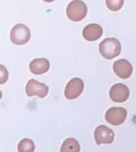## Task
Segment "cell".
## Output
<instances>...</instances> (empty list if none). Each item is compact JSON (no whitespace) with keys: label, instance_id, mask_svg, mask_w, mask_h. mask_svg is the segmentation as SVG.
Returning a JSON list of instances; mask_svg holds the SVG:
<instances>
[{"label":"cell","instance_id":"1","mask_svg":"<svg viewBox=\"0 0 136 152\" xmlns=\"http://www.w3.org/2000/svg\"><path fill=\"white\" fill-rule=\"evenodd\" d=\"M122 47L116 38H106L99 44L101 55L107 59H112L120 54Z\"/></svg>","mask_w":136,"mask_h":152},{"label":"cell","instance_id":"2","mask_svg":"<svg viewBox=\"0 0 136 152\" xmlns=\"http://www.w3.org/2000/svg\"><path fill=\"white\" fill-rule=\"evenodd\" d=\"M88 9L81 0H73L67 7V15L73 21H80L86 18Z\"/></svg>","mask_w":136,"mask_h":152},{"label":"cell","instance_id":"3","mask_svg":"<svg viewBox=\"0 0 136 152\" xmlns=\"http://www.w3.org/2000/svg\"><path fill=\"white\" fill-rule=\"evenodd\" d=\"M31 37V33L27 26L23 24H16L11 31V41L16 45L26 44Z\"/></svg>","mask_w":136,"mask_h":152},{"label":"cell","instance_id":"4","mask_svg":"<svg viewBox=\"0 0 136 152\" xmlns=\"http://www.w3.org/2000/svg\"><path fill=\"white\" fill-rule=\"evenodd\" d=\"M127 110L123 107H111L105 114L106 121L113 126H119L126 121Z\"/></svg>","mask_w":136,"mask_h":152},{"label":"cell","instance_id":"5","mask_svg":"<svg viewBox=\"0 0 136 152\" xmlns=\"http://www.w3.org/2000/svg\"><path fill=\"white\" fill-rule=\"evenodd\" d=\"M84 90V82L79 78H74L68 82L64 90V95L68 100H74L80 96Z\"/></svg>","mask_w":136,"mask_h":152},{"label":"cell","instance_id":"6","mask_svg":"<svg viewBox=\"0 0 136 152\" xmlns=\"http://www.w3.org/2000/svg\"><path fill=\"white\" fill-rule=\"evenodd\" d=\"M48 87L45 84L39 82L35 79L30 80L26 85V93L29 97L38 96L43 98L48 93Z\"/></svg>","mask_w":136,"mask_h":152},{"label":"cell","instance_id":"7","mask_svg":"<svg viewBox=\"0 0 136 152\" xmlns=\"http://www.w3.org/2000/svg\"><path fill=\"white\" fill-rule=\"evenodd\" d=\"M129 88L124 84H116L110 90V99L115 103L125 102L129 98Z\"/></svg>","mask_w":136,"mask_h":152},{"label":"cell","instance_id":"8","mask_svg":"<svg viewBox=\"0 0 136 152\" xmlns=\"http://www.w3.org/2000/svg\"><path fill=\"white\" fill-rule=\"evenodd\" d=\"M94 136H95V142L98 145H102V144L109 145L113 143L114 140V132L107 126L104 125L99 126L95 129Z\"/></svg>","mask_w":136,"mask_h":152},{"label":"cell","instance_id":"9","mask_svg":"<svg viewBox=\"0 0 136 152\" xmlns=\"http://www.w3.org/2000/svg\"><path fill=\"white\" fill-rule=\"evenodd\" d=\"M113 68L115 74L122 79H127L132 74V66L126 59H121L116 61Z\"/></svg>","mask_w":136,"mask_h":152},{"label":"cell","instance_id":"10","mask_svg":"<svg viewBox=\"0 0 136 152\" xmlns=\"http://www.w3.org/2000/svg\"><path fill=\"white\" fill-rule=\"evenodd\" d=\"M103 29L98 24H90L86 27L83 31V36L85 40L88 41H95L101 37Z\"/></svg>","mask_w":136,"mask_h":152},{"label":"cell","instance_id":"11","mask_svg":"<svg viewBox=\"0 0 136 152\" xmlns=\"http://www.w3.org/2000/svg\"><path fill=\"white\" fill-rule=\"evenodd\" d=\"M50 69V62L45 58L35 59L30 63V70L34 75H42Z\"/></svg>","mask_w":136,"mask_h":152},{"label":"cell","instance_id":"12","mask_svg":"<svg viewBox=\"0 0 136 152\" xmlns=\"http://www.w3.org/2000/svg\"><path fill=\"white\" fill-rule=\"evenodd\" d=\"M61 152H79L80 151V145L79 142L74 138H67L63 143L61 148Z\"/></svg>","mask_w":136,"mask_h":152},{"label":"cell","instance_id":"13","mask_svg":"<svg viewBox=\"0 0 136 152\" xmlns=\"http://www.w3.org/2000/svg\"><path fill=\"white\" fill-rule=\"evenodd\" d=\"M17 151L19 152H33L35 151V145L31 139L24 138L18 144Z\"/></svg>","mask_w":136,"mask_h":152},{"label":"cell","instance_id":"14","mask_svg":"<svg viewBox=\"0 0 136 152\" xmlns=\"http://www.w3.org/2000/svg\"><path fill=\"white\" fill-rule=\"evenodd\" d=\"M124 0H106L107 7L113 12H117L122 9Z\"/></svg>","mask_w":136,"mask_h":152},{"label":"cell","instance_id":"15","mask_svg":"<svg viewBox=\"0 0 136 152\" xmlns=\"http://www.w3.org/2000/svg\"><path fill=\"white\" fill-rule=\"evenodd\" d=\"M0 68H1V81H0V83L4 84L9 78V73H8L5 66L1 65Z\"/></svg>","mask_w":136,"mask_h":152},{"label":"cell","instance_id":"16","mask_svg":"<svg viewBox=\"0 0 136 152\" xmlns=\"http://www.w3.org/2000/svg\"><path fill=\"white\" fill-rule=\"evenodd\" d=\"M43 1H44V2H48V3H49V2H54L55 0H43Z\"/></svg>","mask_w":136,"mask_h":152}]
</instances>
